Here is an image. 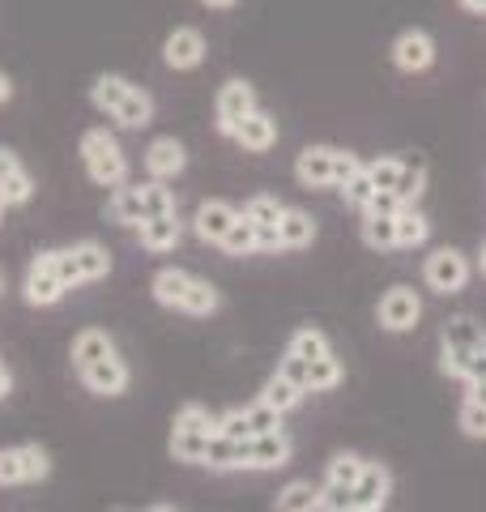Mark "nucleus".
<instances>
[{"instance_id":"21","label":"nucleus","mask_w":486,"mask_h":512,"mask_svg":"<svg viewBox=\"0 0 486 512\" xmlns=\"http://www.w3.org/2000/svg\"><path fill=\"white\" fill-rule=\"evenodd\" d=\"M278 239H282V248H307L316 239V222L307 210H282L278 218Z\"/></svg>"},{"instance_id":"38","label":"nucleus","mask_w":486,"mask_h":512,"mask_svg":"<svg viewBox=\"0 0 486 512\" xmlns=\"http://www.w3.org/2000/svg\"><path fill=\"white\" fill-rule=\"evenodd\" d=\"M363 466H367V461H363V457H354V453L333 457V461H329V483L354 487V483H359V478H363Z\"/></svg>"},{"instance_id":"2","label":"nucleus","mask_w":486,"mask_h":512,"mask_svg":"<svg viewBox=\"0 0 486 512\" xmlns=\"http://www.w3.org/2000/svg\"><path fill=\"white\" fill-rule=\"evenodd\" d=\"M154 214H175V192L162 180H145V184H120L107 201V218L124 222V227H141Z\"/></svg>"},{"instance_id":"33","label":"nucleus","mask_w":486,"mask_h":512,"mask_svg":"<svg viewBox=\"0 0 486 512\" xmlns=\"http://www.w3.org/2000/svg\"><path fill=\"white\" fill-rule=\"evenodd\" d=\"M282 210L286 205L278 201V197H248V205H243V218H252L256 227H278V218H282Z\"/></svg>"},{"instance_id":"32","label":"nucleus","mask_w":486,"mask_h":512,"mask_svg":"<svg viewBox=\"0 0 486 512\" xmlns=\"http://www.w3.org/2000/svg\"><path fill=\"white\" fill-rule=\"evenodd\" d=\"M205 466L209 470H239V440L214 436L209 448H205Z\"/></svg>"},{"instance_id":"35","label":"nucleus","mask_w":486,"mask_h":512,"mask_svg":"<svg viewBox=\"0 0 486 512\" xmlns=\"http://www.w3.org/2000/svg\"><path fill=\"white\" fill-rule=\"evenodd\" d=\"M290 355L316 363V359L329 355V342H324V333H316V329H299L295 338H290Z\"/></svg>"},{"instance_id":"12","label":"nucleus","mask_w":486,"mask_h":512,"mask_svg":"<svg viewBox=\"0 0 486 512\" xmlns=\"http://www.w3.org/2000/svg\"><path fill=\"white\" fill-rule=\"evenodd\" d=\"M418 316H423V303H418V295L410 291V286H393L384 299H380V325L384 329H414L418 325Z\"/></svg>"},{"instance_id":"28","label":"nucleus","mask_w":486,"mask_h":512,"mask_svg":"<svg viewBox=\"0 0 486 512\" xmlns=\"http://www.w3.org/2000/svg\"><path fill=\"white\" fill-rule=\"evenodd\" d=\"M214 436H192V431H171V457L175 461H192V466H205V448Z\"/></svg>"},{"instance_id":"55","label":"nucleus","mask_w":486,"mask_h":512,"mask_svg":"<svg viewBox=\"0 0 486 512\" xmlns=\"http://www.w3.org/2000/svg\"><path fill=\"white\" fill-rule=\"evenodd\" d=\"M5 210H9V205H5V201H0V218H5Z\"/></svg>"},{"instance_id":"22","label":"nucleus","mask_w":486,"mask_h":512,"mask_svg":"<svg viewBox=\"0 0 486 512\" xmlns=\"http://www.w3.org/2000/svg\"><path fill=\"white\" fill-rule=\"evenodd\" d=\"M73 256H77L81 282H99V278L111 274V252L103 244H94V239H86V244H73Z\"/></svg>"},{"instance_id":"11","label":"nucleus","mask_w":486,"mask_h":512,"mask_svg":"<svg viewBox=\"0 0 486 512\" xmlns=\"http://www.w3.org/2000/svg\"><path fill=\"white\" fill-rule=\"evenodd\" d=\"M427 282H431V291H444V295L461 291V286L469 282V261L457 248H440L427 261Z\"/></svg>"},{"instance_id":"50","label":"nucleus","mask_w":486,"mask_h":512,"mask_svg":"<svg viewBox=\"0 0 486 512\" xmlns=\"http://www.w3.org/2000/svg\"><path fill=\"white\" fill-rule=\"evenodd\" d=\"M465 13H474V18H486V0H457Z\"/></svg>"},{"instance_id":"9","label":"nucleus","mask_w":486,"mask_h":512,"mask_svg":"<svg viewBox=\"0 0 486 512\" xmlns=\"http://www.w3.org/2000/svg\"><path fill=\"white\" fill-rule=\"evenodd\" d=\"M188 167V150H184V141H175V137H154L150 146H145V171H150V180H175V175H184Z\"/></svg>"},{"instance_id":"15","label":"nucleus","mask_w":486,"mask_h":512,"mask_svg":"<svg viewBox=\"0 0 486 512\" xmlns=\"http://www.w3.org/2000/svg\"><path fill=\"white\" fill-rule=\"evenodd\" d=\"M333 158L337 146H307L295 163V175L303 188H333Z\"/></svg>"},{"instance_id":"41","label":"nucleus","mask_w":486,"mask_h":512,"mask_svg":"<svg viewBox=\"0 0 486 512\" xmlns=\"http://www.w3.org/2000/svg\"><path fill=\"white\" fill-rule=\"evenodd\" d=\"M248 427H252V436H265V431H278L282 427V410H273L269 402H256L248 410Z\"/></svg>"},{"instance_id":"7","label":"nucleus","mask_w":486,"mask_h":512,"mask_svg":"<svg viewBox=\"0 0 486 512\" xmlns=\"http://www.w3.org/2000/svg\"><path fill=\"white\" fill-rule=\"evenodd\" d=\"M209 56V39L201 35L197 26H175L167 39H162V64L175 73H192V69H201Z\"/></svg>"},{"instance_id":"42","label":"nucleus","mask_w":486,"mask_h":512,"mask_svg":"<svg viewBox=\"0 0 486 512\" xmlns=\"http://www.w3.org/2000/svg\"><path fill=\"white\" fill-rule=\"evenodd\" d=\"M13 483H26L22 448H0V487H13Z\"/></svg>"},{"instance_id":"39","label":"nucleus","mask_w":486,"mask_h":512,"mask_svg":"<svg viewBox=\"0 0 486 512\" xmlns=\"http://www.w3.org/2000/svg\"><path fill=\"white\" fill-rule=\"evenodd\" d=\"M22 470H26V483H39V478L52 474V457L39 444H22Z\"/></svg>"},{"instance_id":"25","label":"nucleus","mask_w":486,"mask_h":512,"mask_svg":"<svg viewBox=\"0 0 486 512\" xmlns=\"http://www.w3.org/2000/svg\"><path fill=\"white\" fill-rule=\"evenodd\" d=\"M431 235V222L414 210V205H405L397 214V248H418L423 239Z\"/></svg>"},{"instance_id":"51","label":"nucleus","mask_w":486,"mask_h":512,"mask_svg":"<svg viewBox=\"0 0 486 512\" xmlns=\"http://www.w3.org/2000/svg\"><path fill=\"white\" fill-rule=\"evenodd\" d=\"M201 5H205V9H214V13H226V9H235L239 0H201Z\"/></svg>"},{"instance_id":"40","label":"nucleus","mask_w":486,"mask_h":512,"mask_svg":"<svg viewBox=\"0 0 486 512\" xmlns=\"http://www.w3.org/2000/svg\"><path fill=\"white\" fill-rule=\"evenodd\" d=\"M342 197H346V205H354V210H367V201L376 197V184H371V175H367V167H359V175L342 188Z\"/></svg>"},{"instance_id":"13","label":"nucleus","mask_w":486,"mask_h":512,"mask_svg":"<svg viewBox=\"0 0 486 512\" xmlns=\"http://www.w3.org/2000/svg\"><path fill=\"white\" fill-rule=\"evenodd\" d=\"M35 197V180H30V171L22 167V158L0 146V201L5 205H26Z\"/></svg>"},{"instance_id":"36","label":"nucleus","mask_w":486,"mask_h":512,"mask_svg":"<svg viewBox=\"0 0 486 512\" xmlns=\"http://www.w3.org/2000/svg\"><path fill=\"white\" fill-rule=\"evenodd\" d=\"M43 256H47V265L56 269V278L64 282V291H69V286H81V269H77L73 248H52V252H43Z\"/></svg>"},{"instance_id":"47","label":"nucleus","mask_w":486,"mask_h":512,"mask_svg":"<svg viewBox=\"0 0 486 512\" xmlns=\"http://www.w3.org/2000/svg\"><path fill=\"white\" fill-rule=\"evenodd\" d=\"M401 210H405V205L393 197V192H376V197L367 201V210H363V214H401Z\"/></svg>"},{"instance_id":"56","label":"nucleus","mask_w":486,"mask_h":512,"mask_svg":"<svg viewBox=\"0 0 486 512\" xmlns=\"http://www.w3.org/2000/svg\"><path fill=\"white\" fill-rule=\"evenodd\" d=\"M0 291H5V278H0Z\"/></svg>"},{"instance_id":"8","label":"nucleus","mask_w":486,"mask_h":512,"mask_svg":"<svg viewBox=\"0 0 486 512\" xmlns=\"http://www.w3.org/2000/svg\"><path fill=\"white\" fill-rule=\"evenodd\" d=\"M290 457V444L282 431H265V436H248L239 440V466L243 470H278L286 466Z\"/></svg>"},{"instance_id":"14","label":"nucleus","mask_w":486,"mask_h":512,"mask_svg":"<svg viewBox=\"0 0 486 512\" xmlns=\"http://www.w3.org/2000/svg\"><path fill=\"white\" fill-rule=\"evenodd\" d=\"M235 218H239V210L231 201H201L197 205V218H192V227H197V235L205 239V244H222V235L235 227Z\"/></svg>"},{"instance_id":"46","label":"nucleus","mask_w":486,"mask_h":512,"mask_svg":"<svg viewBox=\"0 0 486 512\" xmlns=\"http://www.w3.org/2000/svg\"><path fill=\"white\" fill-rule=\"evenodd\" d=\"M278 376H286L290 384H299V389L307 393V359L286 355V359H282V367H278Z\"/></svg>"},{"instance_id":"49","label":"nucleus","mask_w":486,"mask_h":512,"mask_svg":"<svg viewBox=\"0 0 486 512\" xmlns=\"http://www.w3.org/2000/svg\"><path fill=\"white\" fill-rule=\"evenodd\" d=\"M13 99V77L5 73V69H0V107H5Z\"/></svg>"},{"instance_id":"20","label":"nucleus","mask_w":486,"mask_h":512,"mask_svg":"<svg viewBox=\"0 0 486 512\" xmlns=\"http://www.w3.org/2000/svg\"><path fill=\"white\" fill-rule=\"evenodd\" d=\"M116 355V346H111V338L103 329H86V333H77L73 338V363H77V372L81 367H90V363H103Z\"/></svg>"},{"instance_id":"29","label":"nucleus","mask_w":486,"mask_h":512,"mask_svg":"<svg viewBox=\"0 0 486 512\" xmlns=\"http://www.w3.org/2000/svg\"><path fill=\"white\" fill-rule=\"evenodd\" d=\"M222 248L231 252V256H252V252H261L256 248V227H252V218H235V227L222 235Z\"/></svg>"},{"instance_id":"4","label":"nucleus","mask_w":486,"mask_h":512,"mask_svg":"<svg viewBox=\"0 0 486 512\" xmlns=\"http://www.w3.org/2000/svg\"><path fill=\"white\" fill-rule=\"evenodd\" d=\"M482 350H486V333H482L478 320H469V316L448 320V329H444V363H440L448 376H465L469 363H474Z\"/></svg>"},{"instance_id":"17","label":"nucleus","mask_w":486,"mask_h":512,"mask_svg":"<svg viewBox=\"0 0 486 512\" xmlns=\"http://www.w3.org/2000/svg\"><path fill=\"white\" fill-rule=\"evenodd\" d=\"M60 295H64V282L56 278V269L47 265V256L39 252L35 265H30V274H26V299L35 303V308H52Z\"/></svg>"},{"instance_id":"16","label":"nucleus","mask_w":486,"mask_h":512,"mask_svg":"<svg viewBox=\"0 0 486 512\" xmlns=\"http://www.w3.org/2000/svg\"><path fill=\"white\" fill-rule=\"evenodd\" d=\"M81 384H86L90 393H103V397H120L128 389V367L120 363V355H111L103 363H90L81 367Z\"/></svg>"},{"instance_id":"37","label":"nucleus","mask_w":486,"mask_h":512,"mask_svg":"<svg viewBox=\"0 0 486 512\" xmlns=\"http://www.w3.org/2000/svg\"><path fill=\"white\" fill-rule=\"evenodd\" d=\"M401 167H405V158H376V163H367V175H371V184H376V192H393L401 180Z\"/></svg>"},{"instance_id":"34","label":"nucleus","mask_w":486,"mask_h":512,"mask_svg":"<svg viewBox=\"0 0 486 512\" xmlns=\"http://www.w3.org/2000/svg\"><path fill=\"white\" fill-rule=\"evenodd\" d=\"M337 380H342V363H337L333 355H324V359H316V363H307V389H312V393L333 389Z\"/></svg>"},{"instance_id":"5","label":"nucleus","mask_w":486,"mask_h":512,"mask_svg":"<svg viewBox=\"0 0 486 512\" xmlns=\"http://www.w3.org/2000/svg\"><path fill=\"white\" fill-rule=\"evenodd\" d=\"M388 60H393L397 73H427L435 60H440V43H435L431 30L423 26H405L401 35L393 39V47H388Z\"/></svg>"},{"instance_id":"30","label":"nucleus","mask_w":486,"mask_h":512,"mask_svg":"<svg viewBox=\"0 0 486 512\" xmlns=\"http://www.w3.org/2000/svg\"><path fill=\"white\" fill-rule=\"evenodd\" d=\"M175 431H192V436H218V419L205 406H184L175 414Z\"/></svg>"},{"instance_id":"54","label":"nucleus","mask_w":486,"mask_h":512,"mask_svg":"<svg viewBox=\"0 0 486 512\" xmlns=\"http://www.w3.org/2000/svg\"><path fill=\"white\" fill-rule=\"evenodd\" d=\"M478 265H482V274H486V248H482V261Z\"/></svg>"},{"instance_id":"3","label":"nucleus","mask_w":486,"mask_h":512,"mask_svg":"<svg viewBox=\"0 0 486 512\" xmlns=\"http://www.w3.org/2000/svg\"><path fill=\"white\" fill-rule=\"evenodd\" d=\"M81 163H86V175L94 184H103V188H120L128 184V158H124V146L116 137L107 133V128H86L81 133Z\"/></svg>"},{"instance_id":"6","label":"nucleus","mask_w":486,"mask_h":512,"mask_svg":"<svg viewBox=\"0 0 486 512\" xmlns=\"http://www.w3.org/2000/svg\"><path fill=\"white\" fill-rule=\"evenodd\" d=\"M256 107H261V103H256V86L248 82V77H231V82H222L218 99H214V128L222 137H231L235 124L243 116H252Z\"/></svg>"},{"instance_id":"23","label":"nucleus","mask_w":486,"mask_h":512,"mask_svg":"<svg viewBox=\"0 0 486 512\" xmlns=\"http://www.w3.org/2000/svg\"><path fill=\"white\" fill-rule=\"evenodd\" d=\"M188 286H192V274H184V269H162L154 278V299L167 303V308H184Z\"/></svg>"},{"instance_id":"10","label":"nucleus","mask_w":486,"mask_h":512,"mask_svg":"<svg viewBox=\"0 0 486 512\" xmlns=\"http://www.w3.org/2000/svg\"><path fill=\"white\" fill-rule=\"evenodd\" d=\"M231 141H235L239 150H248V154H265V150L278 146V120H273L269 111L256 107L252 116H243V120L235 124Z\"/></svg>"},{"instance_id":"44","label":"nucleus","mask_w":486,"mask_h":512,"mask_svg":"<svg viewBox=\"0 0 486 512\" xmlns=\"http://www.w3.org/2000/svg\"><path fill=\"white\" fill-rule=\"evenodd\" d=\"M461 427H465V436L486 440V406L465 402V406H461Z\"/></svg>"},{"instance_id":"24","label":"nucleus","mask_w":486,"mask_h":512,"mask_svg":"<svg viewBox=\"0 0 486 512\" xmlns=\"http://www.w3.org/2000/svg\"><path fill=\"white\" fill-rule=\"evenodd\" d=\"M363 239H367V248H397V214H367L363 222Z\"/></svg>"},{"instance_id":"1","label":"nucleus","mask_w":486,"mask_h":512,"mask_svg":"<svg viewBox=\"0 0 486 512\" xmlns=\"http://www.w3.org/2000/svg\"><path fill=\"white\" fill-rule=\"evenodd\" d=\"M90 103L103 111L107 120H116L120 128H150L154 124V99L150 90H141L137 82H128L124 73H99L90 82Z\"/></svg>"},{"instance_id":"27","label":"nucleus","mask_w":486,"mask_h":512,"mask_svg":"<svg viewBox=\"0 0 486 512\" xmlns=\"http://www.w3.org/2000/svg\"><path fill=\"white\" fill-rule=\"evenodd\" d=\"M320 508V487L312 483H290L278 495V512H316Z\"/></svg>"},{"instance_id":"48","label":"nucleus","mask_w":486,"mask_h":512,"mask_svg":"<svg viewBox=\"0 0 486 512\" xmlns=\"http://www.w3.org/2000/svg\"><path fill=\"white\" fill-rule=\"evenodd\" d=\"M465 384H469V389H465V393H469V402L486 406V380H465Z\"/></svg>"},{"instance_id":"18","label":"nucleus","mask_w":486,"mask_h":512,"mask_svg":"<svg viewBox=\"0 0 486 512\" xmlns=\"http://www.w3.org/2000/svg\"><path fill=\"white\" fill-rule=\"evenodd\" d=\"M137 235H141V248L145 252H171L175 244H180V235H184L180 214H154V218H145L141 227H137Z\"/></svg>"},{"instance_id":"53","label":"nucleus","mask_w":486,"mask_h":512,"mask_svg":"<svg viewBox=\"0 0 486 512\" xmlns=\"http://www.w3.org/2000/svg\"><path fill=\"white\" fill-rule=\"evenodd\" d=\"M150 512H175V508H167V504H158V508H150Z\"/></svg>"},{"instance_id":"26","label":"nucleus","mask_w":486,"mask_h":512,"mask_svg":"<svg viewBox=\"0 0 486 512\" xmlns=\"http://www.w3.org/2000/svg\"><path fill=\"white\" fill-rule=\"evenodd\" d=\"M423 188H427V167L418 163H410V158H405V167H401V180H397V188H393V197L401 201V205H414L418 197H423Z\"/></svg>"},{"instance_id":"31","label":"nucleus","mask_w":486,"mask_h":512,"mask_svg":"<svg viewBox=\"0 0 486 512\" xmlns=\"http://www.w3.org/2000/svg\"><path fill=\"white\" fill-rule=\"evenodd\" d=\"M299 397H303V389L299 384H290L286 376H273L269 384H265V393H261V402H269L273 410H290V406H299Z\"/></svg>"},{"instance_id":"19","label":"nucleus","mask_w":486,"mask_h":512,"mask_svg":"<svg viewBox=\"0 0 486 512\" xmlns=\"http://www.w3.org/2000/svg\"><path fill=\"white\" fill-rule=\"evenodd\" d=\"M388 500V470L363 466V478L354 483V512H380Z\"/></svg>"},{"instance_id":"52","label":"nucleus","mask_w":486,"mask_h":512,"mask_svg":"<svg viewBox=\"0 0 486 512\" xmlns=\"http://www.w3.org/2000/svg\"><path fill=\"white\" fill-rule=\"evenodd\" d=\"M9 389H13V380H9V372H5V363H0V397H9Z\"/></svg>"},{"instance_id":"45","label":"nucleus","mask_w":486,"mask_h":512,"mask_svg":"<svg viewBox=\"0 0 486 512\" xmlns=\"http://www.w3.org/2000/svg\"><path fill=\"white\" fill-rule=\"evenodd\" d=\"M359 158H354L350 150H337V158H333V188H346L354 175H359Z\"/></svg>"},{"instance_id":"43","label":"nucleus","mask_w":486,"mask_h":512,"mask_svg":"<svg viewBox=\"0 0 486 512\" xmlns=\"http://www.w3.org/2000/svg\"><path fill=\"white\" fill-rule=\"evenodd\" d=\"M218 436H226V440H248V436H252V427H248V410H231V414H222V419H218Z\"/></svg>"}]
</instances>
